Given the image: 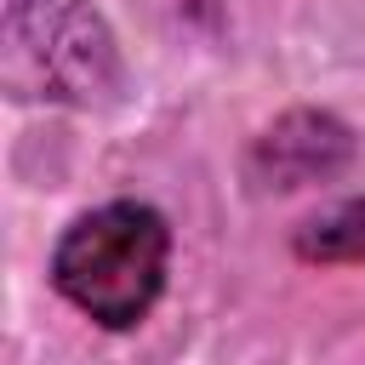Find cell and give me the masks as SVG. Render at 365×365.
<instances>
[{"label":"cell","instance_id":"6da1fadb","mask_svg":"<svg viewBox=\"0 0 365 365\" xmlns=\"http://www.w3.org/2000/svg\"><path fill=\"white\" fill-rule=\"evenodd\" d=\"M171 228L143 200H108L80 211L51 245V285L103 331H131L165 291Z\"/></svg>","mask_w":365,"mask_h":365},{"label":"cell","instance_id":"7a4b0ae2","mask_svg":"<svg viewBox=\"0 0 365 365\" xmlns=\"http://www.w3.org/2000/svg\"><path fill=\"white\" fill-rule=\"evenodd\" d=\"M0 80L17 103L91 108L125 86V63L91 0H0Z\"/></svg>","mask_w":365,"mask_h":365},{"label":"cell","instance_id":"3957f363","mask_svg":"<svg viewBox=\"0 0 365 365\" xmlns=\"http://www.w3.org/2000/svg\"><path fill=\"white\" fill-rule=\"evenodd\" d=\"M257 177L268 188H308L354 160V131L325 108H291L257 137Z\"/></svg>","mask_w":365,"mask_h":365},{"label":"cell","instance_id":"277c9868","mask_svg":"<svg viewBox=\"0 0 365 365\" xmlns=\"http://www.w3.org/2000/svg\"><path fill=\"white\" fill-rule=\"evenodd\" d=\"M302 262H359L365 257V200H336L331 211L308 217L297 228Z\"/></svg>","mask_w":365,"mask_h":365}]
</instances>
